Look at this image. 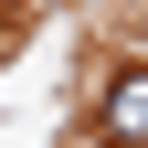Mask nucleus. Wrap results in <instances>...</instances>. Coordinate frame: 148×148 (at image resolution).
I'll return each mask as SVG.
<instances>
[{"instance_id": "obj_1", "label": "nucleus", "mask_w": 148, "mask_h": 148, "mask_svg": "<svg viewBox=\"0 0 148 148\" xmlns=\"http://www.w3.org/2000/svg\"><path fill=\"white\" fill-rule=\"evenodd\" d=\"M106 138H127V148L148 138V64H138V74H116V85H106Z\"/></svg>"}]
</instances>
